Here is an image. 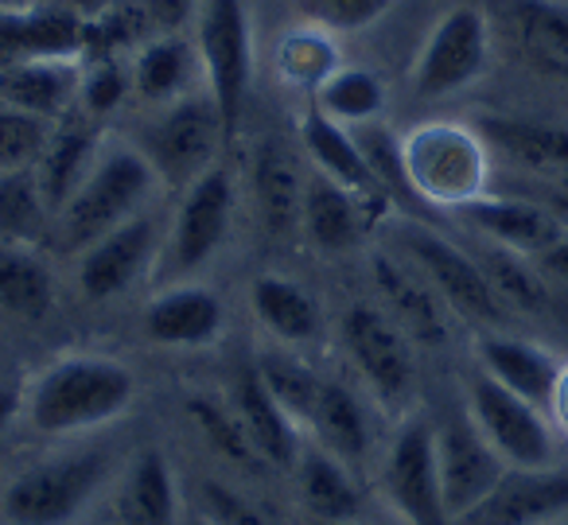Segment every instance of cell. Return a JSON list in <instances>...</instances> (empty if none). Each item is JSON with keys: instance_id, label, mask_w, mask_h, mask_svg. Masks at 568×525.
<instances>
[{"instance_id": "cell-29", "label": "cell", "mask_w": 568, "mask_h": 525, "mask_svg": "<svg viewBox=\"0 0 568 525\" xmlns=\"http://www.w3.org/2000/svg\"><path fill=\"white\" fill-rule=\"evenodd\" d=\"M308 436L316 447L332 452L335 460H343L347 467L366 460L374 444V428H371V413H366L363 397H358L351 385L343 382H327L320 385L316 408H312V424Z\"/></svg>"}, {"instance_id": "cell-5", "label": "cell", "mask_w": 568, "mask_h": 525, "mask_svg": "<svg viewBox=\"0 0 568 525\" xmlns=\"http://www.w3.org/2000/svg\"><path fill=\"white\" fill-rule=\"evenodd\" d=\"M397 253L440 292V300L452 307V315L467 323H479L487 331H503L510 323V307L503 304V296L495 292V284L487 281L479 258L464 253L456 242H448L444 234H436L433 226L417 219H397L389 226Z\"/></svg>"}, {"instance_id": "cell-38", "label": "cell", "mask_w": 568, "mask_h": 525, "mask_svg": "<svg viewBox=\"0 0 568 525\" xmlns=\"http://www.w3.org/2000/svg\"><path fill=\"white\" fill-rule=\"evenodd\" d=\"M257 374H261V382H265V390L276 397V405L293 416L296 428L308 436L312 408H316V397H320V385H324V377H320L308 362L293 359V354H284V351L261 354Z\"/></svg>"}, {"instance_id": "cell-2", "label": "cell", "mask_w": 568, "mask_h": 525, "mask_svg": "<svg viewBox=\"0 0 568 525\" xmlns=\"http://www.w3.org/2000/svg\"><path fill=\"white\" fill-rule=\"evenodd\" d=\"M156 183V172L136 144H110L98 152L87 180L55 214V238L63 242V250L82 253L121 222L144 214V203L152 199Z\"/></svg>"}, {"instance_id": "cell-13", "label": "cell", "mask_w": 568, "mask_h": 525, "mask_svg": "<svg viewBox=\"0 0 568 525\" xmlns=\"http://www.w3.org/2000/svg\"><path fill=\"white\" fill-rule=\"evenodd\" d=\"M568 517V471L506 467L503 478L452 525H557Z\"/></svg>"}, {"instance_id": "cell-35", "label": "cell", "mask_w": 568, "mask_h": 525, "mask_svg": "<svg viewBox=\"0 0 568 525\" xmlns=\"http://www.w3.org/2000/svg\"><path fill=\"white\" fill-rule=\"evenodd\" d=\"M316 105L324 118L347 129L374 125L386 110V82L371 67H339L324 87L316 90Z\"/></svg>"}, {"instance_id": "cell-30", "label": "cell", "mask_w": 568, "mask_h": 525, "mask_svg": "<svg viewBox=\"0 0 568 525\" xmlns=\"http://www.w3.org/2000/svg\"><path fill=\"white\" fill-rule=\"evenodd\" d=\"M363 199L351 195L347 188L332 183L327 175L308 172L304 183V219L301 230L320 253H347L363 242L366 211Z\"/></svg>"}, {"instance_id": "cell-11", "label": "cell", "mask_w": 568, "mask_h": 525, "mask_svg": "<svg viewBox=\"0 0 568 525\" xmlns=\"http://www.w3.org/2000/svg\"><path fill=\"white\" fill-rule=\"evenodd\" d=\"M490 67V24L487 12L475 4H456L448 9L420 43L413 59L409 87L425 102H440L471 82H479Z\"/></svg>"}, {"instance_id": "cell-7", "label": "cell", "mask_w": 568, "mask_h": 525, "mask_svg": "<svg viewBox=\"0 0 568 525\" xmlns=\"http://www.w3.org/2000/svg\"><path fill=\"white\" fill-rule=\"evenodd\" d=\"M339 339L371 397L386 413H409L417 393V359L413 339L397 327L394 315L382 304H351L339 320Z\"/></svg>"}, {"instance_id": "cell-33", "label": "cell", "mask_w": 568, "mask_h": 525, "mask_svg": "<svg viewBox=\"0 0 568 525\" xmlns=\"http://www.w3.org/2000/svg\"><path fill=\"white\" fill-rule=\"evenodd\" d=\"M518 48L545 71H568V0H510Z\"/></svg>"}, {"instance_id": "cell-20", "label": "cell", "mask_w": 568, "mask_h": 525, "mask_svg": "<svg viewBox=\"0 0 568 525\" xmlns=\"http://www.w3.org/2000/svg\"><path fill=\"white\" fill-rule=\"evenodd\" d=\"M230 405H234L237 421H242L250 444L257 447L261 463L265 467H281V471H296L308 436L296 428V421L276 405V397L265 390L257 366L242 370L234 377V390H230Z\"/></svg>"}, {"instance_id": "cell-9", "label": "cell", "mask_w": 568, "mask_h": 525, "mask_svg": "<svg viewBox=\"0 0 568 525\" xmlns=\"http://www.w3.org/2000/svg\"><path fill=\"white\" fill-rule=\"evenodd\" d=\"M378 491L405 525H452L436 463V424L425 413H405L386 444Z\"/></svg>"}, {"instance_id": "cell-50", "label": "cell", "mask_w": 568, "mask_h": 525, "mask_svg": "<svg viewBox=\"0 0 568 525\" xmlns=\"http://www.w3.org/2000/svg\"><path fill=\"white\" fill-rule=\"evenodd\" d=\"M110 525H118V522H110Z\"/></svg>"}, {"instance_id": "cell-25", "label": "cell", "mask_w": 568, "mask_h": 525, "mask_svg": "<svg viewBox=\"0 0 568 525\" xmlns=\"http://www.w3.org/2000/svg\"><path fill=\"white\" fill-rule=\"evenodd\" d=\"M296 486H301V502L320 525H363V486H358L355 471L332 452L308 444L296 463Z\"/></svg>"}, {"instance_id": "cell-21", "label": "cell", "mask_w": 568, "mask_h": 525, "mask_svg": "<svg viewBox=\"0 0 568 525\" xmlns=\"http://www.w3.org/2000/svg\"><path fill=\"white\" fill-rule=\"evenodd\" d=\"M475 362L498 385H506L510 393L534 401L537 408L549 413L552 390H557V377L565 362H557V354L545 351L541 343L506 335V331H483L475 339Z\"/></svg>"}, {"instance_id": "cell-16", "label": "cell", "mask_w": 568, "mask_h": 525, "mask_svg": "<svg viewBox=\"0 0 568 525\" xmlns=\"http://www.w3.org/2000/svg\"><path fill=\"white\" fill-rule=\"evenodd\" d=\"M371 276L378 300L397 327L425 346H444L452 339V307L440 300V292L409 265L397 250H378L371 258Z\"/></svg>"}, {"instance_id": "cell-18", "label": "cell", "mask_w": 568, "mask_h": 525, "mask_svg": "<svg viewBox=\"0 0 568 525\" xmlns=\"http://www.w3.org/2000/svg\"><path fill=\"white\" fill-rule=\"evenodd\" d=\"M456 214L475 234L487 238L490 245H503V250H514L521 258H541L552 242H560L568 234L565 222L529 195H495V191H487V195L459 206Z\"/></svg>"}, {"instance_id": "cell-15", "label": "cell", "mask_w": 568, "mask_h": 525, "mask_svg": "<svg viewBox=\"0 0 568 525\" xmlns=\"http://www.w3.org/2000/svg\"><path fill=\"white\" fill-rule=\"evenodd\" d=\"M436 463H440V486H444V502H448L452 522H456L459 514H467L506 471L503 455H498L495 447L487 444V436L475 428L467 408L436 424Z\"/></svg>"}, {"instance_id": "cell-23", "label": "cell", "mask_w": 568, "mask_h": 525, "mask_svg": "<svg viewBox=\"0 0 568 525\" xmlns=\"http://www.w3.org/2000/svg\"><path fill=\"white\" fill-rule=\"evenodd\" d=\"M301 141L312 160V172L327 175V180L347 188L351 195H358L363 203H389V195L382 191V183L374 180L371 164H366V152H363V144H358L355 129L324 118V113L312 105L301 118Z\"/></svg>"}, {"instance_id": "cell-46", "label": "cell", "mask_w": 568, "mask_h": 525, "mask_svg": "<svg viewBox=\"0 0 568 525\" xmlns=\"http://www.w3.org/2000/svg\"><path fill=\"white\" fill-rule=\"evenodd\" d=\"M549 421L552 428H560L568 436V362L560 366V377H557V390H552V401H549Z\"/></svg>"}, {"instance_id": "cell-47", "label": "cell", "mask_w": 568, "mask_h": 525, "mask_svg": "<svg viewBox=\"0 0 568 525\" xmlns=\"http://www.w3.org/2000/svg\"><path fill=\"white\" fill-rule=\"evenodd\" d=\"M24 413V390L17 385H0V436L12 428V421Z\"/></svg>"}, {"instance_id": "cell-17", "label": "cell", "mask_w": 568, "mask_h": 525, "mask_svg": "<svg viewBox=\"0 0 568 525\" xmlns=\"http://www.w3.org/2000/svg\"><path fill=\"white\" fill-rule=\"evenodd\" d=\"M226 327V304L214 289L195 281L164 284L156 296L144 304L141 331L149 343L168 351H199V346L219 343Z\"/></svg>"}, {"instance_id": "cell-6", "label": "cell", "mask_w": 568, "mask_h": 525, "mask_svg": "<svg viewBox=\"0 0 568 525\" xmlns=\"http://www.w3.org/2000/svg\"><path fill=\"white\" fill-rule=\"evenodd\" d=\"M195 55L222 129L234 137L253 90V20L245 0H199Z\"/></svg>"}, {"instance_id": "cell-48", "label": "cell", "mask_w": 568, "mask_h": 525, "mask_svg": "<svg viewBox=\"0 0 568 525\" xmlns=\"http://www.w3.org/2000/svg\"><path fill=\"white\" fill-rule=\"evenodd\" d=\"M51 4L74 12L79 20H94V17H102V12H110L113 4H121V0H51Z\"/></svg>"}, {"instance_id": "cell-8", "label": "cell", "mask_w": 568, "mask_h": 525, "mask_svg": "<svg viewBox=\"0 0 568 525\" xmlns=\"http://www.w3.org/2000/svg\"><path fill=\"white\" fill-rule=\"evenodd\" d=\"M222 141H226V129L211 94H183L180 102L156 105V118L144 125L136 149L144 152L160 183L187 191L199 175L219 164Z\"/></svg>"}, {"instance_id": "cell-36", "label": "cell", "mask_w": 568, "mask_h": 525, "mask_svg": "<svg viewBox=\"0 0 568 525\" xmlns=\"http://www.w3.org/2000/svg\"><path fill=\"white\" fill-rule=\"evenodd\" d=\"M55 226L48 199L36 180V168L0 172V242L40 245Z\"/></svg>"}, {"instance_id": "cell-42", "label": "cell", "mask_w": 568, "mask_h": 525, "mask_svg": "<svg viewBox=\"0 0 568 525\" xmlns=\"http://www.w3.org/2000/svg\"><path fill=\"white\" fill-rule=\"evenodd\" d=\"M195 506L211 525H281L268 509H261V502H253L250 494L222 478H199Z\"/></svg>"}, {"instance_id": "cell-40", "label": "cell", "mask_w": 568, "mask_h": 525, "mask_svg": "<svg viewBox=\"0 0 568 525\" xmlns=\"http://www.w3.org/2000/svg\"><path fill=\"white\" fill-rule=\"evenodd\" d=\"M293 4L304 24L324 28L332 36H358L394 9V0H293Z\"/></svg>"}, {"instance_id": "cell-27", "label": "cell", "mask_w": 568, "mask_h": 525, "mask_svg": "<svg viewBox=\"0 0 568 525\" xmlns=\"http://www.w3.org/2000/svg\"><path fill=\"white\" fill-rule=\"evenodd\" d=\"M98 152H102V144H98L94 121L82 110L55 121L48 149H43L40 164H36V180H40V191H43V199H48L51 214L63 211L67 199L79 191V183L87 180V172L94 168Z\"/></svg>"}, {"instance_id": "cell-45", "label": "cell", "mask_w": 568, "mask_h": 525, "mask_svg": "<svg viewBox=\"0 0 568 525\" xmlns=\"http://www.w3.org/2000/svg\"><path fill=\"white\" fill-rule=\"evenodd\" d=\"M534 261H537V269L549 276V284H565V289H568V234L560 238V242H552L549 250H545L541 258H534Z\"/></svg>"}, {"instance_id": "cell-1", "label": "cell", "mask_w": 568, "mask_h": 525, "mask_svg": "<svg viewBox=\"0 0 568 525\" xmlns=\"http://www.w3.org/2000/svg\"><path fill=\"white\" fill-rule=\"evenodd\" d=\"M136 401V374L110 354H63L24 390V416L40 436H82L125 416Z\"/></svg>"}, {"instance_id": "cell-4", "label": "cell", "mask_w": 568, "mask_h": 525, "mask_svg": "<svg viewBox=\"0 0 568 525\" xmlns=\"http://www.w3.org/2000/svg\"><path fill=\"white\" fill-rule=\"evenodd\" d=\"M402 160L409 188L420 203L459 211L471 199L487 195L490 149L475 125L428 121L402 137Z\"/></svg>"}, {"instance_id": "cell-3", "label": "cell", "mask_w": 568, "mask_h": 525, "mask_svg": "<svg viewBox=\"0 0 568 525\" xmlns=\"http://www.w3.org/2000/svg\"><path fill=\"white\" fill-rule=\"evenodd\" d=\"M113 467L118 463L105 447H79L36 460L4 483L0 514L12 525H71L94 502V494L105 491Z\"/></svg>"}, {"instance_id": "cell-39", "label": "cell", "mask_w": 568, "mask_h": 525, "mask_svg": "<svg viewBox=\"0 0 568 525\" xmlns=\"http://www.w3.org/2000/svg\"><path fill=\"white\" fill-rule=\"evenodd\" d=\"M187 416L191 424L199 428V436L211 444V452H219L226 463H234V467H245V471H257L265 467L257 455V447L250 444V436H245L242 421H237L234 405L230 401H214L211 393H191L187 397Z\"/></svg>"}, {"instance_id": "cell-22", "label": "cell", "mask_w": 568, "mask_h": 525, "mask_svg": "<svg viewBox=\"0 0 568 525\" xmlns=\"http://www.w3.org/2000/svg\"><path fill=\"white\" fill-rule=\"evenodd\" d=\"M250 183L257 219L265 222L268 234L293 238L304 219V183H308L296 152L284 141H276V137L261 141L257 152H253Z\"/></svg>"}, {"instance_id": "cell-24", "label": "cell", "mask_w": 568, "mask_h": 525, "mask_svg": "<svg viewBox=\"0 0 568 525\" xmlns=\"http://www.w3.org/2000/svg\"><path fill=\"white\" fill-rule=\"evenodd\" d=\"M118 525H180V483L160 447H144L125 463L113 494Z\"/></svg>"}, {"instance_id": "cell-34", "label": "cell", "mask_w": 568, "mask_h": 525, "mask_svg": "<svg viewBox=\"0 0 568 525\" xmlns=\"http://www.w3.org/2000/svg\"><path fill=\"white\" fill-rule=\"evenodd\" d=\"M475 258H479L483 273H487V281L495 284V292L503 296V304L510 312L545 315L552 307V284L537 269L534 258H521V253L503 250V245H490V242Z\"/></svg>"}, {"instance_id": "cell-14", "label": "cell", "mask_w": 568, "mask_h": 525, "mask_svg": "<svg viewBox=\"0 0 568 525\" xmlns=\"http://www.w3.org/2000/svg\"><path fill=\"white\" fill-rule=\"evenodd\" d=\"M160 230L149 219V211L136 219L121 222L118 230L102 234L94 245L79 253V289L87 300H113L121 292H129L160 258Z\"/></svg>"}, {"instance_id": "cell-49", "label": "cell", "mask_w": 568, "mask_h": 525, "mask_svg": "<svg viewBox=\"0 0 568 525\" xmlns=\"http://www.w3.org/2000/svg\"><path fill=\"white\" fill-rule=\"evenodd\" d=\"M557 525H568V517H565V522H557Z\"/></svg>"}, {"instance_id": "cell-44", "label": "cell", "mask_w": 568, "mask_h": 525, "mask_svg": "<svg viewBox=\"0 0 568 525\" xmlns=\"http://www.w3.org/2000/svg\"><path fill=\"white\" fill-rule=\"evenodd\" d=\"M199 0H144V12H149L152 28L156 32H175L187 20H195Z\"/></svg>"}, {"instance_id": "cell-37", "label": "cell", "mask_w": 568, "mask_h": 525, "mask_svg": "<svg viewBox=\"0 0 568 525\" xmlns=\"http://www.w3.org/2000/svg\"><path fill=\"white\" fill-rule=\"evenodd\" d=\"M339 67V43L324 28L301 24L293 32H284V40L276 43V74L296 90L316 94Z\"/></svg>"}, {"instance_id": "cell-19", "label": "cell", "mask_w": 568, "mask_h": 525, "mask_svg": "<svg viewBox=\"0 0 568 525\" xmlns=\"http://www.w3.org/2000/svg\"><path fill=\"white\" fill-rule=\"evenodd\" d=\"M82 90V59L79 55H48V59H17L0 67V105L32 113L43 121H63L74 113Z\"/></svg>"}, {"instance_id": "cell-26", "label": "cell", "mask_w": 568, "mask_h": 525, "mask_svg": "<svg viewBox=\"0 0 568 525\" xmlns=\"http://www.w3.org/2000/svg\"><path fill=\"white\" fill-rule=\"evenodd\" d=\"M479 137L490 152H503L518 168L537 175H568V125L534 118H506V113H487L475 121Z\"/></svg>"}, {"instance_id": "cell-43", "label": "cell", "mask_w": 568, "mask_h": 525, "mask_svg": "<svg viewBox=\"0 0 568 525\" xmlns=\"http://www.w3.org/2000/svg\"><path fill=\"white\" fill-rule=\"evenodd\" d=\"M133 90V79L125 74V67H118L113 59H94L90 67H82V90H79V110L90 121L110 118L125 94Z\"/></svg>"}, {"instance_id": "cell-31", "label": "cell", "mask_w": 568, "mask_h": 525, "mask_svg": "<svg viewBox=\"0 0 568 525\" xmlns=\"http://www.w3.org/2000/svg\"><path fill=\"white\" fill-rule=\"evenodd\" d=\"M195 71H199L195 43H187L175 32H156L136 48L129 79H133L136 98H144L149 105H168V102H180L183 94H191Z\"/></svg>"}, {"instance_id": "cell-10", "label": "cell", "mask_w": 568, "mask_h": 525, "mask_svg": "<svg viewBox=\"0 0 568 525\" xmlns=\"http://www.w3.org/2000/svg\"><path fill=\"white\" fill-rule=\"evenodd\" d=\"M234 175L222 164L199 175L187 191H180V206H175L172 226L160 245V276L168 284L187 281L222 250L230 226H234Z\"/></svg>"}, {"instance_id": "cell-28", "label": "cell", "mask_w": 568, "mask_h": 525, "mask_svg": "<svg viewBox=\"0 0 568 525\" xmlns=\"http://www.w3.org/2000/svg\"><path fill=\"white\" fill-rule=\"evenodd\" d=\"M250 307L257 323L284 346H308L324 335L320 300L304 284L281 273H261L250 284Z\"/></svg>"}, {"instance_id": "cell-12", "label": "cell", "mask_w": 568, "mask_h": 525, "mask_svg": "<svg viewBox=\"0 0 568 525\" xmlns=\"http://www.w3.org/2000/svg\"><path fill=\"white\" fill-rule=\"evenodd\" d=\"M467 416L503 455L506 467H557V428L549 413L475 370L467 382Z\"/></svg>"}, {"instance_id": "cell-32", "label": "cell", "mask_w": 568, "mask_h": 525, "mask_svg": "<svg viewBox=\"0 0 568 525\" xmlns=\"http://www.w3.org/2000/svg\"><path fill=\"white\" fill-rule=\"evenodd\" d=\"M55 307V276L40 245L0 242V312L12 320H43Z\"/></svg>"}, {"instance_id": "cell-41", "label": "cell", "mask_w": 568, "mask_h": 525, "mask_svg": "<svg viewBox=\"0 0 568 525\" xmlns=\"http://www.w3.org/2000/svg\"><path fill=\"white\" fill-rule=\"evenodd\" d=\"M51 121L0 105V172L36 168L51 141Z\"/></svg>"}]
</instances>
